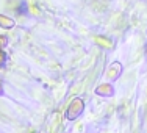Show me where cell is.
I'll list each match as a JSON object with an SVG mask.
<instances>
[{"label": "cell", "mask_w": 147, "mask_h": 133, "mask_svg": "<svg viewBox=\"0 0 147 133\" xmlns=\"http://www.w3.org/2000/svg\"><path fill=\"white\" fill-rule=\"evenodd\" d=\"M83 107H85V103H83L82 99H74V102L69 105V108H67V117L75 119L80 113H82Z\"/></svg>", "instance_id": "1"}, {"label": "cell", "mask_w": 147, "mask_h": 133, "mask_svg": "<svg viewBox=\"0 0 147 133\" xmlns=\"http://www.w3.org/2000/svg\"><path fill=\"white\" fill-rule=\"evenodd\" d=\"M0 27H3V28H13L14 27V20L3 16V14H0Z\"/></svg>", "instance_id": "2"}, {"label": "cell", "mask_w": 147, "mask_h": 133, "mask_svg": "<svg viewBox=\"0 0 147 133\" xmlns=\"http://www.w3.org/2000/svg\"><path fill=\"white\" fill-rule=\"evenodd\" d=\"M96 43L100 44V45H103L105 49L113 47V43H111V41H108V39H105V38H96Z\"/></svg>", "instance_id": "3"}, {"label": "cell", "mask_w": 147, "mask_h": 133, "mask_svg": "<svg viewBox=\"0 0 147 133\" xmlns=\"http://www.w3.org/2000/svg\"><path fill=\"white\" fill-rule=\"evenodd\" d=\"M97 94H111V88H110V86H102V88H97Z\"/></svg>", "instance_id": "4"}, {"label": "cell", "mask_w": 147, "mask_h": 133, "mask_svg": "<svg viewBox=\"0 0 147 133\" xmlns=\"http://www.w3.org/2000/svg\"><path fill=\"white\" fill-rule=\"evenodd\" d=\"M3 63H5V53H3V50L0 49V66H2Z\"/></svg>", "instance_id": "5"}, {"label": "cell", "mask_w": 147, "mask_h": 133, "mask_svg": "<svg viewBox=\"0 0 147 133\" xmlns=\"http://www.w3.org/2000/svg\"><path fill=\"white\" fill-rule=\"evenodd\" d=\"M5 43H6V38H5V36H2V38H0V47H2V45L5 44Z\"/></svg>", "instance_id": "6"}]
</instances>
